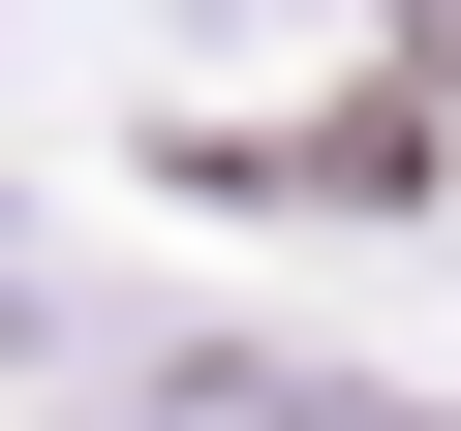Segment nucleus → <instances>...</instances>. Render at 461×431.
Instances as JSON below:
<instances>
[{
	"mask_svg": "<svg viewBox=\"0 0 461 431\" xmlns=\"http://www.w3.org/2000/svg\"><path fill=\"white\" fill-rule=\"evenodd\" d=\"M154 431H430V400H369V370H277V339H185V370H154Z\"/></svg>",
	"mask_w": 461,
	"mask_h": 431,
	"instance_id": "obj_1",
	"label": "nucleus"
}]
</instances>
